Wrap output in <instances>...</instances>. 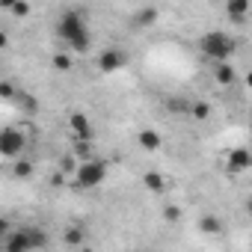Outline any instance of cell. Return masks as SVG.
Listing matches in <instances>:
<instances>
[{"instance_id": "obj_11", "label": "cell", "mask_w": 252, "mask_h": 252, "mask_svg": "<svg viewBox=\"0 0 252 252\" xmlns=\"http://www.w3.org/2000/svg\"><path fill=\"white\" fill-rule=\"evenodd\" d=\"M3 252H33V246H30V240H27V234H24V231H15V234H9V237H6Z\"/></svg>"}, {"instance_id": "obj_7", "label": "cell", "mask_w": 252, "mask_h": 252, "mask_svg": "<svg viewBox=\"0 0 252 252\" xmlns=\"http://www.w3.org/2000/svg\"><path fill=\"white\" fill-rule=\"evenodd\" d=\"M249 166H252V152H249V149H231V152H228V158H225V169H228L231 175L246 172Z\"/></svg>"}, {"instance_id": "obj_23", "label": "cell", "mask_w": 252, "mask_h": 252, "mask_svg": "<svg viewBox=\"0 0 252 252\" xmlns=\"http://www.w3.org/2000/svg\"><path fill=\"white\" fill-rule=\"evenodd\" d=\"M0 95H3V98H12V95H15V89H12V83H9V80L0 83Z\"/></svg>"}, {"instance_id": "obj_21", "label": "cell", "mask_w": 252, "mask_h": 252, "mask_svg": "<svg viewBox=\"0 0 252 252\" xmlns=\"http://www.w3.org/2000/svg\"><path fill=\"white\" fill-rule=\"evenodd\" d=\"M77 166H80V163H77L74 155H65V158L60 160V169H63V172H77Z\"/></svg>"}, {"instance_id": "obj_17", "label": "cell", "mask_w": 252, "mask_h": 252, "mask_svg": "<svg viewBox=\"0 0 252 252\" xmlns=\"http://www.w3.org/2000/svg\"><path fill=\"white\" fill-rule=\"evenodd\" d=\"M190 119H196V122L211 119V104H205V101H190Z\"/></svg>"}, {"instance_id": "obj_18", "label": "cell", "mask_w": 252, "mask_h": 252, "mask_svg": "<svg viewBox=\"0 0 252 252\" xmlns=\"http://www.w3.org/2000/svg\"><path fill=\"white\" fill-rule=\"evenodd\" d=\"M21 231L27 234V240H30V246H33V249L48 246V237H45V231H42V228H21Z\"/></svg>"}, {"instance_id": "obj_25", "label": "cell", "mask_w": 252, "mask_h": 252, "mask_svg": "<svg viewBox=\"0 0 252 252\" xmlns=\"http://www.w3.org/2000/svg\"><path fill=\"white\" fill-rule=\"evenodd\" d=\"M246 86L252 89V71H246Z\"/></svg>"}, {"instance_id": "obj_16", "label": "cell", "mask_w": 252, "mask_h": 252, "mask_svg": "<svg viewBox=\"0 0 252 252\" xmlns=\"http://www.w3.org/2000/svg\"><path fill=\"white\" fill-rule=\"evenodd\" d=\"M63 240H65V246H83L86 234H83V228H77V225H68V228L63 231Z\"/></svg>"}, {"instance_id": "obj_1", "label": "cell", "mask_w": 252, "mask_h": 252, "mask_svg": "<svg viewBox=\"0 0 252 252\" xmlns=\"http://www.w3.org/2000/svg\"><path fill=\"white\" fill-rule=\"evenodd\" d=\"M57 30H60V39L65 42L68 51H77V54H86V51H89L92 33H89V27L83 24V18H80L77 12L65 9L63 18H60V24H57Z\"/></svg>"}, {"instance_id": "obj_13", "label": "cell", "mask_w": 252, "mask_h": 252, "mask_svg": "<svg viewBox=\"0 0 252 252\" xmlns=\"http://www.w3.org/2000/svg\"><path fill=\"white\" fill-rule=\"evenodd\" d=\"M51 65H54L60 74H65V71H71V68H74V60H71V54H68V51H57V54H54V60H51Z\"/></svg>"}, {"instance_id": "obj_6", "label": "cell", "mask_w": 252, "mask_h": 252, "mask_svg": "<svg viewBox=\"0 0 252 252\" xmlns=\"http://www.w3.org/2000/svg\"><path fill=\"white\" fill-rule=\"evenodd\" d=\"M68 131H71V140H74V143H89V140H92L89 116H86V113H71V116H68Z\"/></svg>"}, {"instance_id": "obj_2", "label": "cell", "mask_w": 252, "mask_h": 252, "mask_svg": "<svg viewBox=\"0 0 252 252\" xmlns=\"http://www.w3.org/2000/svg\"><path fill=\"white\" fill-rule=\"evenodd\" d=\"M199 48H202V54L211 57L214 63H228V57L237 51V42H234L228 33H222V30H211V33L202 36Z\"/></svg>"}, {"instance_id": "obj_9", "label": "cell", "mask_w": 252, "mask_h": 252, "mask_svg": "<svg viewBox=\"0 0 252 252\" xmlns=\"http://www.w3.org/2000/svg\"><path fill=\"white\" fill-rule=\"evenodd\" d=\"M137 143H140V149H146V152H158V149L163 146V137H160L155 128H143L140 137H137Z\"/></svg>"}, {"instance_id": "obj_10", "label": "cell", "mask_w": 252, "mask_h": 252, "mask_svg": "<svg viewBox=\"0 0 252 252\" xmlns=\"http://www.w3.org/2000/svg\"><path fill=\"white\" fill-rule=\"evenodd\" d=\"M199 231L202 234H211V237H220L222 234V220L217 214H202L199 217Z\"/></svg>"}, {"instance_id": "obj_4", "label": "cell", "mask_w": 252, "mask_h": 252, "mask_svg": "<svg viewBox=\"0 0 252 252\" xmlns=\"http://www.w3.org/2000/svg\"><path fill=\"white\" fill-rule=\"evenodd\" d=\"M21 152H24V134L15 131V128H6L3 134H0V155H3L6 160H12Z\"/></svg>"}, {"instance_id": "obj_3", "label": "cell", "mask_w": 252, "mask_h": 252, "mask_svg": "<svg viewBox=\"0 0 252 252\" xmlns=\"http://www.w3.org/2000/svg\"><path fill=\"white\" fill-rule=\"evenodd\" d=\"M104 178H107V163L104 160H83L80 166H77V172H74V184L77 187H83V190H92V187H98V184H104Z\"/></svg>"}, {"instance_id": "obj_14", "label": "cell", "mask_w": 252, "mask_h": 252, "mask_svg": "<svg viewBox=\"0 0 252 252\" xmlns=\"http://www.w3.org/2000/svg\"><path fill=\"white\" fill-rule=\"evenodd\" d=\"M225 12H228V18L240 21V18H246V12H249V3H246V0H228V3H225Z\"/></svg>"}, {"instance_id": "obj_5", "label": "cell", "mask_w": 252, "mask_h": 252, "mask_svg": "<svg viewBox=\"0 0 252 252\" xmlns=\"http://www.w3.org/2000/svg\"><path fill=\"white\" fill-rule=\"evenodd\" d=\"M125 63H128V57H125V51H119V48H104L98 54V71L101 74H113V71L125 68Z\"/></svg>"}, {"instance_id": "obj_8", "label": "cell", "mask_w": 252, "mask_h": 252, "mask_svg": "<svg viewBox=\"0 0 252 252\" xmlns=\"http://www.w3.org/2000/svg\"><path fill=\"white\" fill-rule=\"evenodd\" d=\"M214 80H217L220 86H231V83L237 80L234 65H231V63H214Z\"/></svg>"}, {"instance_id": "obj_19", "label": "cell", "mask_w": 252, "mask_h": 252, "mask_svg": "<svg viewBox=\"0 0 252 252\" xmlns=\"http://www.w3.org/2000/svg\"><path fill=\"white\" fill-rule=\"evenodd\" d=\"M12 172H15L18 178H30V175H33V163H30V160H18Z\"/></svg>"}, {"instance_id": "obj_22", "label": "cell", "mask_w": 252, "mask_h": 252, "mask_svg": "<svg viewBox=\"0 0 252 252\" xmlns=\"http://www.w3.org/2000/svg\"><path fill=\"white\" fill-rule=\"evenodd\" d=\"M163 217H166L169 222H178V220H181V208H178V205H166V208H163Z\"/></svg>"}, {"instance_id": "obj_15", "label": "cell", "mask_w": 252, "mask_h": 252, "mask_svg": "<svg viewBox=\"0 0 252 252\" xmlns=\"http://www.w3.org/2000/svg\"><path fill=\"white\" fill-rule=\"evenodd\" d=\"M155 21H158V9H155V6H146V9H140V12L134 15V24H137V27H152Z\"/></svg>"}, {"instance_id": "obj_20", "label": "cell", "mask_w": 252, "mask_h": 252, "mask_svg": "<svg viewBox=\"0 0 252 252\" xmlns=\"http://www.w3.org/2000/svg\"><path fill=\"white\" fill-rule=\"evenodd\" d=\"M6 9L12 15H18V18H27L30 15V3H6Z\"/></svg>"}, {"instance_id": "obj_12", "label": "cell", "mask_w": 252, "mask_h": 252, "mask_svg": "<svg viewBox=\"0 0 252 252\" xmlns=\"http://www.w3.org/2000/svg\"><path fill=\"white\" fill-rule=\"evenodd\" d=\"M143 184H146L149 193H166V178L160 172H146L143 175Z\"/></svg>"}, {"instance_id": "obj_24", "label": "cell", "mask_w": 252, "mask_h": 252, "mask_svg": "<svg viewBox=\"0 0 252 252\" xmlns=\"http://www.w3.org/2000/svg\"><path fill=\"white\" fill-rule=\"evenodd\" d=\"M246 214H249V217H252V196H249V199H246Z\"/></svg>"}]
</instances>
